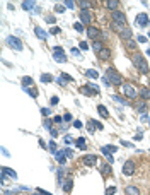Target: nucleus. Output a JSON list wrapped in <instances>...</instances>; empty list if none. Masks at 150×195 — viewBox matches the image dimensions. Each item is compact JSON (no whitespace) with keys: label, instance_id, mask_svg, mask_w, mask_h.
I'll return each instance as SVG.
<instances>
[{"label":"nucleus","instance_id":"nucleus-12","mask_svg":"<svg viewBox=\"0 0 150 195\" xmlns=\"http://www.w3.org/2000/svg\"><path fill=\"white\" fill-rule=\"evenodd\" d=\"M102 125H101L99 122H94V120H90L89 123H87V130H89L90 134H94V130H101Z\"/></svg>","mask_w":150,"mask_h":195},{"label":"nucleus","instance_id":"nucleus-40","mask_svg":"<svg viewBox=\"0 0 150 195\" xmlns=\"http://www.w3.org/2000/svg\"><path fill=\"white\" fill-rule=\"evenodd\" d=\"M73 127H75V128H82L84 125H82V122H80V120H75V122H73Z\"/></svg>","mask_w":150,"mask_h":195},{"label":"nucleus","instance_id":"nucleus-30","mask_svg":"<svg viewBox=\"0 0 150 195\" xmlns=\"http://www.w3.org/2000/svg\"><path fill=\"white\" fill-rule=\"evenodd\" d=\"M137 110H138L140 113H145V111H147V105H145V103H142V105H137Z\"/></svg>","mask_w":150,"mask_h":195},{"label":"nucleus","instance_id":"nucleus-33","mask_svg":"<svg viewBox=\"0 0 150 195\" xmlns=\"http://www.w3.org/2000/svg\"><path fill=\"white\" fill-rule=\"evenodd\" d=\"M22 7H24V9H32V7H34V2H22Z\"/></svg>","mask_w":150,"mask_h":195},{"label":"nucleus","instance_id":"nucleus-3","mask_svg":"<svg viewBox=\"0 0 150 195\" xmlns=\"http://www.w3.org/2000/svg\"><path fill=\"white\" fill-rule=\"evenodd\" d=\"M111 17H113V22H114V24H118L121 28L126 26V17H125V14H123L121 10H114V12L111 14Z\"/></svg>","mask_w":150,"mask_h":195},{"label":"nucleus","instance_id":"nucleus-18","mask_svg":"<svg viewBox=\"0 0 150 195\" xmlns=\"http://www.w3.org/2000/svg\"><path fill=\"white\" fill-rule=\"evenodd\" d=\"M75 146L79 147V149H82V151H85V149H87V144H85V139H84V137L75 139Z\"/></svg>","mask_w":150,"mask_h":195},{"label":"nucleus","instance_id":"nucleus-17","mask_svg":"<svg viewBox=\"0 0 150 195\" xmlns=\"http://www.w3.org/2000/svg\"><path fill=\"white\" fill-rule=\"evenodd\" d=\"M77 4H79L80 10H89V7L94 4V2H89V0H79Z\"/></svg>","mask_w":150,"mask_h":195},{"label":"nucleus","instance_id":"nucleus-2","mask_svg":"<svg viewBox=\"0 0 150 195\" xmlns=\"http://www.w3.org/2000/svg\"><path fill=\"white\" fill-rule=\"evenodd\" d=\"M106 77H108V80L111 82V86H121V82H123L121 75L114 68H108V70H106Z\"/></svg>","mask_w":150,"mask_h":195},{"label":"nucleus","instance_id":"nucleus-45","mask_svg":"<svg viewBox=\"0 0 150 195\" xmlns=\"http://www.w3.org/2000/svg\"><path fill=\"white\" fill-rule=\"evenodd\" d=\"M137 41H138V43H147V38H145V36H138Z\"/></svg>","mask_w":150,"mask_h":195},{"label":"nucleus","instance_id":"nucleus-48","mask_svg":"<svg viewBox=\"0 0 150 195\" xmlns=\"http://www.w3.org/2000/svg\"><path fill=\"white\" fill-rule=\"evenodd\" d=\"M63 142H65V144H70V142H72V137L65 135V139H63Z\"/></svg>","mask_w":150,"mask_h":195},{"label":"nucleus","instance_id":"nucleus-25","mask_svg":"<svg viewBox=\"0 0 150 195\" xmlns=\"http://www.w3.org/2000/svg\"><path fill=\"white\" fill-rule=\"evenodd\" d=\"M2 173H4V175H9L10 178H14V180H15V178H17V175H15V173H14V171H12V169H9V168H7V166H4V168H2Z\"/></svg>","mask_w":150,"mask_h":195},{"label":"nucleus","instance_id":"nucleus-38","mask_svg":"<svg viewBox=\"0 0 150 195\" xmlns=\"http://www.w3.org/2000/svg\"><path fill=\"white\" fill-rule=\"evenodd\" d=\"M102 173H104V175H106V173L109 175V173H111V168L108 164H104V166H102Z\"/></svg>","mask_w":150,"mask_h":195},{"label":"nucleus","instance_id":"nucleus-41","mask_svg":"<svg viewBox=\"0 0 150 195\" xmlns=\"http://www.w3.org/2000/svg\"><path fill=\"white\" fill-rule=\"evenodd\" d=\"M113 99H114V101H118V103H123V105H126V101H125V99H121L120 96H113Z\"/></svg>","mask_w":150,"mask_h":195},{"label":"nucleus","instance_id":"nucleus-1","mask_svg":"<svg viewBox=\"0 0 150 195\" xmlns=\"http://www.w3.org/2000/svg\"><path fill=\"white\" fill-rule=\"evenodd\" d=\"M131 60H133V65H135V67L138 68V70H140L142 74H145V75H147V74L150 72V70H149V63H147V60L143 58V57H142L140 53H135Z\"/></svg>","mask_w":150,"mask_h":195},{"label":"nucleus","instance_id":"nucleus-22","mask_svg":"<svg viewBox=\"0 0 150 195\" xmlns=\"http://www.w3.org/2000/svg\"><path fill=\"white\" fill-rule=\"evenodd\" d=\"M97 113H99L102 118H108V117H109V113H108V108L102 106V105H99V106H97Z\"/></svg>","mask_w":150,"mask_h":195},{"label":"nucleus","instance_id":"nucleus-21","mask_svg":"<svg viewBox=\"0 0 150 195\" xmlns=\"http://www.w3.org/2000/svg\"><path fill=\"white\" fill-rule=\"evenodd\" d=\"M72 186H73V181H72V178H67V180H65V183H63V190H65V194H68V192H70Z\"/></svg>","mask_w":150,"mask_h":195},{"label":"nucleus","instance_id":"nucleus-5","mask_svg":"<svg viewBox=\"0 0 150 195\" xmlns=\"http://www.w3.org/2000/svg\"><path fill=\"white\" fill-rule=\"evenodd\" d=\"M7 43H9V46L10 48H14V50H17V51H22V41H20L19 38H15V36H9L7 38Z\"/></svg>","mask_w":150,"mask_h":195},{"label":"nucleus","instance_id":"nucleus-9","mask_svg":"<svg viewBox=\"0 0 150 195\" xmlns=\"http://www.w3.org/2000/svg\"><path fill=\"white\" fill-rule=\"evenodd\" d=\"M87 36H89L90 39H94V41H96V39L101 36V33H99V29H97V28H94V26H89V28H87Z\"/></svg>","mask_w":150,"mask_h":195},{"label":"nucleus","instance_id":"nucleus-10","mask_svg":"<svg viewBox=\"0 0 150 195\" xmlns=\"http://www.w3.org/2000/svg\"><path fill=\"white\" fill-rule=\"evenodd\" d=\"M80 22L82 24H89L90 22V19H92V16H90V12L89 10H80Z\"/></svg>","mask_w":150,"mask_h":195},{"label":"nucleus","instance_id":"nucleus-50","mask_svg":"<svg viewBox=\"0 0 150 195\" xmlns=\"http://www.w3.org/2000/svg\"><path fill=\"white\" fill-rule=\"evenodd\" d=\"M72 55H75V57H79V55H80V51H79V50H77V48H73V50H72Z\"/></svg>","mask_w":150,"mask_h":195},{"label":"nucleus","instance_id":"nucleus-49","mask_svg":"<svg viewBox=\"0 0 150 195\" xmlns=\"http://www.w3.org/2000/svg\"><path fill=\"white\" fill-rule=\"evenodd\" d=\"M44 127L48 128V130H51V122H50V120H46V122H44Z\"/></svg>","mask_w":150,"mask_h":195},{"label":"nucleus","instance_id":"nucleus-34","mask_svg":"<svg viewBox=\"0 0 150 195\" xmlns=\"http://www.w3.org/2000/svg\"><path fill=\"white\" fill-rule=\"evenodd\" d=\"M75 4H77V2H73V0H67V2H65V7L73 9V7H75Z\"/></svg>","mask_w":150,"mask_h":195},{"label":"nucleus","instance_id":"nucleus-43","mask_svg":"<svg viewBox=\"0 0 150 195\" xmlns=\"http://www.w3.org/2000/svg\"><path fill=\"white\" fill-rule=\"evenodd\" d=\"M50 151H51V152H55V151H56V144H55L53 140L50 142Z\"/></svg>","mask_w":150,"mask_h":195},{"label":"nucleus","instance_id":"nucleus-53","mask_svg":"<svg viewBox=\"0 0 150 195\" xmlns=\"http://www.w3.org/2000/svg\"><path fill=\"white\" fill-rule=\"evenodd\" d=\"M149 36H150V33H149Z\"/></svg>","mask_w":150,"mask_h":195},{"label":"nucleus","instance_id":"nucleus-28","mask_svg":"<svg viewBox=\"0 0 150 195\" xmlns=\"http://www.w3.org/2000/svg\"><path fill=\"white\" fill-rule=\"evenodd\" d=\"M73 29H77L79 31V33H82V31H84V24H82V22H75V24H73Z\"/></svg>","mask_w":150,"mask_h":195},{"label":"nucleus","instance_id":"nucleus-35","mask_svg":"<svg viewBox=\"0 0 150 195\" xmlns=\"http://www.w3.org/2000/svg\"><path fill=\"white\" fill-rule=\"evenodd\" d=\"M60 28H56V26H53V28H51L50 29V34H58V33H60Z\"/></svg>","mask_w":150,"mask_h":195},{"label":"nucleus","instance_id":"nucleus-27","mask_svg":"<svg viewBox=\"0 0 150 195\" xmlns=\"http://www.w3.org/2000/svg\"><path fill=\"white\" fill-rule=\"evenodd\" d=\"M22 84H24V88H29V86L34 84V80H32L31 77H22Z\"/></svg>","mask_w":150,"mask_h":195},{"label":"nucleus","instance_id":"nucleus-36","mask_svg":"<svg viewBox=\"0 0 150 195\" xmlns=\"http://www.w3.org/2000/svg\"><path fill=\"white\" fill-rule=\"evenodd\" d=\"M50 103H51V106H55V105H58V96H51Z\"/></svg>","mask_w":150,"mask_h":195},{"label":"nucleus","instance_id":"nucleus-26","mask_svg":"<svg viewBox=\"0 0 150 195\" xmlns=\"http://www.w3.org/2000/svg\"><path fill=\"white\" fill-rule=\"evenodd\" d=\"M140 96L143 98V101H147V99H150V89L143 88V89L140 91Z\"/></svg>","mask_w":150,"mask_h":195},{"label":"nucleus","instance_id":"nucleus-32","mask_svg":"<svg viewBox=\"0 0 150 195\" xmlns=\"http://www.w3.org/2000/svg\"><path fill=\"white\" fill-rule=\"evenodd\" d=\"M116 194V186H109V188H106V195H114Z\"/></svg>","mask_w":150,"mask_h":195},{"label":"nucleus","instance_id":"nucleus-4","mask_svg":"<svg viewBox=\"0 0 150 195\" xmlns=\"http://www.w3.org/2000/svg\"><path fill=\"white\" fill-rule=\"evenodd\" d=\"M53 58H55V62H58V63H65V62H67V55H65L63 48L55 46V48H53Z\"/></svg>","mask_w":150,"mask_h":195},{"label":"nucleus","instance_id":"nucleus-29","mask_svg":"<svg viewBox=\"0 0 150 195\" xmlns=\"http://www.w3.org/2000/svg\"><path fill=\"white\" fill-rule=\"evenodd\" d=\"M41 80H43V82H50V80H53V77H51L50 74H43V75H41Z\"/></svg>","mask_w":150,"mask_h":195},{"label":"nucleus","instance_id":"nucleus-46","mask_svg":"<svg viewBox=\"0 0 150 195\" xmlns=\"http://www.w3.org/2000/svg\"><path fill=\"white\" fill-rule=\"evenodd\" d=\"M58 181H63V169H58Z\"/></svg>","mask_w":150,"mask_h":195},{"label":"nucleus","instance_id":"nucleus-20","mask_svg":"<svg viewBox=\"0 0 150 195\" xmlns=\"http://www.w3.org/2000/svg\"><path fill=\"white\" fill-rule=\"evenodd\" d=\"M34 31H36V36H38L39 39H43V41H44V39L48 38V34L44 33V29H41L39 26H36V29H34Z\"/></svg>","mask_w":150,"mask_h":195},{"label":"nucleus","instance_id":"nucleus-42","mask_svg":"<svg viewBox=\"0 0 150 195\" xmlns=\"http://www.w3.org/2000/svg\"><path fill=\"white\" fill-rule=\"evenodd\" d=\"M61 80H68V82H70V80H72V77L68 75V74H61Z\"/></svg>","mask_w":150,"mask_h":195},{"label":"nucleus","instance_id":"nucleus-14","mask_svg":"<svg viewBox=\"0 0 150 195\" xmlns=\"http://www.w3.org/2000/svg\"><path fill=\"white\" fill-rule=\"evenodd\" d=\"M118 5H120V0H108L106 2V9H109V10H118Z\"/></svg>","mask_w":150,"mask_h":195},{"label":"nucleus","instance_id":"nucleus-37","mask_svg":"<svg viewBox=\"0 0 150 195\" xmlns=\"http://www.w3.org/2000/svg\"><path fill=\"white\" fill-rule=\"evenodd\" d=\"M41 113H43L44 117H48V115H51V110H50V108H43V110H41Z\"/></svg>","mask_w":150,"mask_h":195},{"label":"nucleus","instance_id":"nucleus-23","mask_svg":"<svg viewBox=\"0 0 150 195\" xmlns=\"http://www.w3.org/2000/svg\"><path fill=\"white\" fill-rule=\"evenodd\" d=\"M85 75L90 79H97L99 77V72H97L96 68H89V70H85Z\"/></svg>","mask_w":150,"mask_h":195},{"label":"nucleus","instance_id":"nucleus-51","mask_svg":"<svg viewBox=\"0 0 150 195\" xmlns=\"http://www.w3.org/2000/svg\"><path fill=\"white\" fill-rule=\"evenodd\" d=\"M63 10H65V5H58L56 7V12H63Z\"/></svg>","mask_w":150,"mask_h":195},{"label":"nucleus","instance_id":"nucleus-52","mask_svg":"<svg viewBox=\"0 0 150 195\" xmlns=\"http://www.w3.org/2000/svg\"><path fill=\"white\" fill-rule=\"evenodd\" d=\"M149 55H150V48H149Z\"/></svg>","mask_w":150,"mask_h":195},{"label":"nucleus","instance_id":"nucleus-16","mask_svg":"<svg viewBox=\"0 0 150 195\" xmlns=\"http://www.w3.org/2000/svg\"><path fill=\"white\" fill-rule=\"evenodd\" d=\"M120 36H121V39H126V41H130L131 36H133V31L128 29V28H125V29L120 33Z\"/></svg>","mask_w":150,"mask_h":195},{"label":"nucleus","instance_id":"nucleus-39","mask_svg":"<svg viewBox=\"0 0 150 195\" xmlns=\"http://www.w3.org/2000/svg\"><path fill=\"white\" fill-rule=\"evenodd\" d=\"M63 120H65V122H72L73 118H72V115H70V113H65V115H63Z\"/></svg>","mask_w":150,"mask_h":195},{"label":"nucleus","instance_id":"nucleus-6","mask_svg":"<svg viewBox=\"0 0 150 195\" xmlns=\"http://www.w3.org/2000/svg\"><path fill=\"white\" fill-rule=\"evenodd\" d=\"M135 168H137L135 161H133V159H128V161L123 164V173H125L126 176H131L133 173H135Z\"/></svg>","mask_w":150,"mask_h":195},{"label":"nucleus","instance_id":"nucleus-13","mask_svg":"<svg viewBox=\"0 0 150 195\" xmlns=\"http://www.w3.org/2000/svg\"><path fill=\"white\" fill-rule=\"evenodd\" d=\"M109 57H111V51H109L108 48H106V46L101 50L99 53H97V58H99V60H108Z\"/></svg>","mask_w":150,"mask_h":195},{"label":"nucleus","instance_id":"nucleus-7","mask_svg":"<svg viewBox=\"0 0 150 195\" xmlns=\"http://www.w3.org/2000/svg\"><path fill=\"white\" fill-rule=\"evenodd\" d=\"M123 91H125V94L130 98V99H135V98L138 96V93H137V89L133 88L131 84H123Z\"/></svg>","mask_w":150,"mask_h":195},{"label":"nucleus","instance_id":"nucleus-11","mask_svg":"<svg viewBox=\"0 0 150 195\" xmlns=\"http://www.w3.org/2000/svg\"><path fill=\"white\" fill-rule=\"evenodd\" d=\"M97 163V156L96 154H87V156H84V164L85 166H94Z\"/></svg>","mask_w":150,"mask_h":195},{"label":"nucleus","instance_id":"nucleus-15","mask_svg":"<svg viewBox=\"0 0 150 195\" xmlns=\"http://www.w3.org/2000/svg\"><path fill=\"white\" fill-rule=\"evenodd\" d=\"M125 195H140V190L133 185H128L125 188Z\"/></svg>","mask_w":150,"mask_h":195},{"label":"nucleus","instance_id":"nucleus-47","mask_svg":"<svg viewBox=\"0 0 150 195\" xmlns=\"http://www.w3.org/2000/svg\"><path fill=\"white\" fill-rule=\"evenodd\" d=\"M80 48H82V50H87V48H89V45H87L85 41H82V43H80Z\"/></svg>","mask_w":150,"mask_h":195},{"label":"nucleus","instance_id":"nucleus-8","mask_svg":"<svg viewBox=\"0 0 150 195\" xmlns=\"http://www.w3.org/2000/svg\"><path fill=\"white\" fill-rule=\"evenodd\" d=\"M135 21H137V24H138L140 28H147V26L150 24V19H149V16H147V14H138Z\"/></svg>","mask_w":150,"mask_h":195},{"label":"nucleus","instance_id":"nucleus-31","mask_svg":"<svg viewBox=\"0 0 150 195\" xmlns=\"http://www.w3.org/2000/svg\"><path fill=\"white\" fill-rule=\"evenodd\" d=\"M126 46H128V50H135V46H137V41H133V39H130V41L126 43Z\"/></svg>","mask_w":150,"mask_h":195},{"label":"nucleus","instance_id":"nucleus-19","mask_svg":"<svg viewBox=\"0 0 150 195\" xmlns=\"http://www.w3.org/2000/svg\"><path fill=\"white\" fill-rule=\"evenodd\" d=\"M102 48H104V43H102V41H99V39H96V41L92 43V50H94L96 53H99Z\"/></svg>","mask_w":150,"mask_h":195},{"label":"nucleus","instance_id":"nucleus-44","mask_svg":"<svg viewBox=\"0 0 150 195\" xmlns=\"http://www.w3.org/2000/svg\"><path fill=\"white\" fill-rule=\"evenodd\" d=\"M46 21H48L50 24H55V22H56V17H53V16H50V17H46Z\"/></svg>","mask_w":150,"mask_h":195},{"label":"nucleus","instance_id":"nucleus-24","mask_svg":"<svg viewBox=\"0 0 150 195\" xmlns=\"http://www.w3.org/2000/svg\"><path fill=\"white\" fill-rule=\"evenodd\" d=\"M101 151H102V154L106 156L108 152H116V151H118V147H114V146H104Z\"/></svg>","mask_w":150,"mask_h":195}]
</instances>
